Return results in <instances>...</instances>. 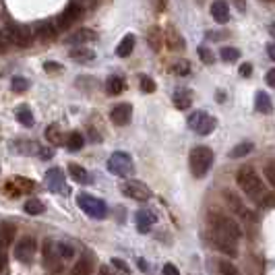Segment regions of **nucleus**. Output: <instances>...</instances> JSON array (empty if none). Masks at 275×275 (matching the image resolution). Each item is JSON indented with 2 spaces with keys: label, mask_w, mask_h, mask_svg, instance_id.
<instances>
[{
  "label": "nucleus",
  "mask_w": 275,
  "mask_h": 275,
  "mask_svg": "<svg viewBox=\"0 0 275 275\" xmlns=\"http://www.w3.org/2000/svg\"><path fill=\"white\" fill-rule=\"evenodd\" d=\"M236 182L238 187L244 191L246 197H250L253 201H261L267 193H265V182L259 178V174L255 172L253 166H242L236 172Z\"/></svg>",
  "instance_id": "1"
},
{
  "label": "nucleus",
  "mask_w": 275,
  "mask_h": 275,
  "mask_svg": "<svg viewBox=\"0 0 275 275\" xmlns=\"http://www.w3.org/2000/svg\"><path fill=\"white\" fill-rule=\"evenodd\" d=\"M189 166H191L193 176L197 178L207 176V172L213 166V151L209 147H195L189 155Z\"/></svg>",
  "instance_id": "2"
},
{
  "label": "nucleus",
  "mask_w": 275,
  "mask_h": 275,
  "mask_svg": "<svg viewBox=\"0 0 275 275\" xmlns=\"http://www.w3.org/2000/svg\"><path fill=\"white\" fill-rule=\"evenodd\" d=\"M209 223H211V230L213 232H217V234H221L225 238H230L234 242L242 236V230H240L238 221L232 219V217H225L221 213H211L209 215Z\"/></svg>",
  "instance_id": "3"
},
{
  "label": "nucleus",
  "mask_w": 275,
  "mask_h": 275,
  "mask_svg": "<svg viewBox=\"0 0 275 275\" xmlns=\"http://www.w3.org/2000/svg\"><path fill=\"white\" fill-rule=\"evenodd\" d=\"M77 205L79 207L89 215V217H94V219H104L108 215V207H106V203L96 199V197H91L87 193H81L77 195Z\"/></svg>",
  "instance_id": "4"
},
{
  "label": "nucleus",
  "mask_w": 275,
  "mask_h": 275,
  "mask_svg": "<svg viewBox=\"0 0 275 275\" xmlns=\"http://www.w3.org/2000/svg\"><path fill=\"white\" fill-rule=\"evenodd\" d=\"M189 126L197 132V134H211L217 126V120L211 116L209 112H203V110H195L191 116H189Z\"/></svg>",
  "instance_id": "5"
},
{
  "label": "nucleus",
  "mask_w": 275,
  "mask_h": 275,
  "mask_svg": "<svg viewBox=\"0 0 275 275\" xmlns=\"http://www.w3.org/2000/svg\"><path fill=\"white\" fill-rule=\"evenodd\" d=\"M108 170L114 174V176H120V178H126L132 174L134 166H132V157L124 151H116L112 153L110 159H108Z\"/></svg>",
  "instance_id": "6"
},
{
  "label": "nucleus",
  "mask_w": 275,
  "mask_h": 275,
  "mask_svg": "<svg viewBox=\"0 0 275 275\" xmlns=\"http://www.w3.org/2000/svg\"><path fill=\"white\" fill-rule=\"evenodd\" d=\"M43 267L52 275H56V273H60L64 269V263H62L60 255H58V246L50 238L43 242Z\"/></svg>",
  "instance_id": "7"
},
{
  "label": "nucleus",
  "mask_w": 275,
  "mask_h": 275,
  "mask_svg": "<svg viewBox=\"0 0 275 275\" xmlns=\"http://www.w3.org/2000/svg\"><path fill=\"white\" fill-rule=\"evenodd\" d=\"M122 195L128 197V199H134V201H147L151 199V189L141 180H124L122 187H120Z\"/></svg>",
  "instance_id": "8"
},
{
  "label": "nucleus",
  "mask_w": 275,
  "mask_h": 275,
  "mask_svg": "<svg viewBox=\"0 0 275 275\" xmlns=\"http://www.w3.org/2000/svg\"><path fill=\"white\" fill-rule=\"evenodd\" d=\"M35 253H37V244H35V240H33L31 236H23V238L17 242V246H15V257H17V261L25 263V265H29V263L33 261Z\"/></svg>",
  "instance_id": "9"
},
{
  "label": "nucleus",
  "mask_w": 275,
  "mask_h": 275,
  "mask_svg": "<svg viewBox=\"0 0 275 275\" xmlns=\"http://www.w3.org/2000/svg\"><path fill=\"white\" fill-rule=\"evenodd\" d=\"M11 43L19 45V48H27V45H31L33 41V31L25 25H9V35Z\"/></svg>",
  "instance_id": "10"
},
{
  "label": "nucleus",
  "mask_w": 275,
  "mask_h": 275,
  "mask_svg": "<svg viewBox=\"0 0 275 275\" xmlns=\"http://www.w3.org/2000/svg\"><path fill=\"white\" fill-rule=\"evenodd\" d=\"M81 15H83V7H81L79 3H71V5H68V7L64 9V13L60 15V19L54 23V25H56V29H58V31H64V29L71 27Z\"/></svg>",
  "instance_id": "11"
},
{
  "label": "nucleus",
  "mask_w": 275,
  "mask_h": 275,
  "mask_svg": "<svg viewBox=\"0 0 275 275\" xmlns=\"http://www.w3.org/2000/svg\"><path fill=\"white\" fill-rule=\"evenodd\" d=\"M45 187L52 193H60V195H68V187L64 180V172L60 168H52L45 172Z\"/></svg>",
  "instance_id": "12"
},
{
  "label": "nucleus",
  "mask_w": 275,
  "mask_h": 275,
  "mask_svg": "<svg viewBox=\"0 0 275 275\" xmlns=\"http://www.w3.org/2000/svg\"><path fill=\"white\" fill-rule=\"evenodd\" d=\"M130 118H132V106L130 104H118L110 112V120L116 126H126L130 122Z\"/></svg>",
  "instance_id": "13"
},
{
  "label": "nucleus",
  "mask_w": 275,
  "mask_h": 275,
  "mask_svg": "<svg viewBox=\"0 0 275 275\" xmlns=\"http://www.w3.org/2000/svg\"><path fill=\"white\" fill-rule=\"evenodd\" d=\"M211 242L215 244L217 250H221V253L227 255V257H236L238 255L236 242L230 240V238H225V236H221V234H217V232H213V230H211Z\"/></svg>",
  "instance_id": "14"
},
{
  "label": "nucleus",
  "mask_w": 275,
  "mask_h": 275,
  "mask_svg": "<svg viewBox=\"0 0 275 275\" xmlns=\"http://www.w3.org/2000/svg\"><path fill=\"white\" fill-rule=\"evenodd\" d=\"M98 39V33L94 31V29H87V27H83V29H79V31H75V33H71L66 37V43L68 45H85V43H89V41H96Z\"/></svg>",
  "instance_id": "15"
},
{
  "label": "nucleus",
  "mask_w": 275,
  "mask_h": 275,
  "mask_svg": "<svg viewBox=\"0 0 275 275\" xmlns=\"http://www.w3.org/2000/svg\"><path fill=\"white\" fill-rule=\"evenodd\" d=\"M155 221H157L155 213H153V211H147V209H143V211H136V215H134L136 230H139L141 234H147V232L151 230V225H153Z\"/></svg>",
  "instance_id": "16"
},
{
  "label": "nucleus",
  "mask_w": 275,
  "mask_h": 275,
  "mask_svg": "<svg viewBox=\"0 0 275 275\" xmlns=\"http://www.w3.org/2000/svg\"><path fill=\"white\" fill-rule=\"evenodd\" d=\"M223 199H225V203H227V207H230L234 213H238L240 217H246V207H244V203L240 201V197L234 193V191H230V189H225L223 191Z\"/></svg>",
  "instance_id": "17"
},
{
  "label": "nucleus",
  "mask_w": 275,
  "mask_h": 275,
  "mask_svg": "<svg viewBox=\"0 0 275 275\" xmlns=\"http://www.w3.org/2000/svg\"><path fill=\"white\" fill-rule=\"evenodd\" d=\"M7 189H9V191L15 189V197H17L19 193H31V191L35 189V182L29 180V178H23V176H15V178H11V182L7 185Z\"/></svg>",
  "instance_id": "18"
},
{
  "label": "nucleus",
  "mask_w": 275,
  "mask_h": 275,
  "mask_svg": "<svg viewBox=\"0 0 275 275\" xmlns=\"http://www.w3.org/2000/svg\"><path fill=\"white\" fill-rule=\"evenodd\" d=\"M33 35H37V37L43 39V41H50V39H54V37L58 35V29H56L54 23H50V21H41V23H37V25H35Z\"/></svg>",
  "instance_id": "19"
},
{
  "label": "nucleus",
  "mask_w": 275,
  "mask_h": 275,
  "mask_svg": "<svg viewBox=\"0 0 275 275\" xmlns=\"http://www.w3.org/2000/svg\"><path fill=\"white\" fill-rule=\"evenodd\" d=\"M211 15L217 23H221V25H225L227 21H230V5L227 3H221V0H217V3L211 5Z\"/></svg>",
  "instance_id": "20"
},
{
  "label": "nucleus",
  "mask_w": 275,
  "mask_h": 275,
  "mask_svg": "<svg viewBox=\"0 0 275 275\" xmlns=\"http://www.w3.org/2000/svg\"><path fill=\"white\" fill-rule=\"evenodd\" d=\"M45 139H48V143L50 145H54V147H58V145H64L66 143V139H64V132L60 130V126L58 124H50V126H45Z\"/></svg>",
  "instance_id": "21"
},
{
  "label": "nucleus",
  "mask_w": 275,
  "mask_h": 275,
  "mask_svg": "<svg viewBox=\"0 0 275 275\" xmlns=\"http://www.w3.org/2000/svg\"><path fill=\"white\" fill-rule=\"evenodd\" d=\"M255 108L259 114H271L273 112V102L271 98L265 94V91H257V96H255Z\"/></svg>",
  "instance_id": "22"
},
{
  "label": "nucleus",
  "mask_w": 275,
  "mask_h": 275,
  "mask_svg": "<svg viewBox=\"0 0 275 275\" xmlns=\"http://www.w3.org/2000/svg\"><path fill=\"white\" fill-rule=\"evenodd\" d=\"M68 174H71V178L75 182H79V185H89V182H91L89 172L83 166H79V164H71V166H68Z\"/></svg>",
  "instance_id": "23"
},
{
  "label": "nucleus",
  "mask_w": 275,
  "mask_h": 275,
  "mask_svg": "<svg viewBox=\"0 0 275 275\" xmlns=\"http://www.w3.org/2000/svg\"><path fill=\"white\" fill-rule=\"evenodd\" d=\"M15 240V225L13 223H3L0 225V250L11 246Z\"/></svg>",
  "instance_id": "24"
},
{
  "label": "nucleus",
  "mask_w": 275,
  "mask_h": 275,
  "mask_svg": "<svg viewBox=\"0 0 275 275\" xmlns=\"http://www.w3.org/2000/svg\"><path fill=\"white\" fill-rule=\"evenodd\" d=\"M68 56L77 62H89V60L96 58V52L91 48H85V45H79V48H73L71 52H68Z\"/></svg>",
  "instance_id": "25"
},
{
  "label": "nucleus",
  "mask_w": 275,
  "mask_h": 275,
  "mask_svg": "<svg viewBox=\"0 0 275 275\" xmlns=\"http://www.w3.org/2000/svg\"><path fill=\"white\" fill-rule=\"evenodd\" d=\"M166 43L170 45V50H185V39H182V35L174 27H168V31H166Z\"/></svg>",
  "instance_id": "26"
},
{
  "label": "nucleus",
  "mask_w": 275,
  "mask_h": 275,
  "mask_svg": "<svg viewBox=\"0 0 275 275\" xmlns=\"http://www.w3.org/2000/svg\"><path fill=\"white\" fill-rule=\"evenodd\" d=\"M15 118L23 124V126H33L35 118H33V112L29 110V106H19L15 110Z\"/></svg>",
  "instance_id": "27"
},
{
  "label": "nucleus",
  "mask_w": 275,
  "mask_h": 275,
  "mask_svg": "<svg viewBox=\"0 0 275 275\" xmlns=\"http://www.w3.org/2000/svg\"><path fill=\"white\" fill-rule=\"evenodd\" d=\"M172 102H174V106H176L178 110H189V108H191V104H193V98H191L189 91L178 89L176 94H174V98H172Z\"/></svg>",
  "instance_id": "28"
},
{
  "label": "nucleus",
  "mask_w": 275,
  "mask_h": 275,
  "mask_svg": "<svg viewBox=\"0 0 275 275\" xmlns=\"http://www.w3.org/2000/svg\"><path fill=\"white\" fill-rule=\"evenodd\" d=\"M124 87H126V83H124L122 77H110L106 81V91H108L110 96H120L122 91H124Z\"/></svg>",
  "instance_id": "29"
},
{
  "label": "nucleus",
  "mask_w": 275,
  "mask_h": 275,
  "mask_svg": "<svg viewBox=\"0 0 275 275\" xmlns=\"http://www.w3.org/2000/svg\"><path fill=\"white\" fill-rule=\"evenodd\" d=\"M132 48H134V35H124L122 37V41L118 43V48H116V56H120V58H126V56H130L132 54Z\"/></svg>",
  "instance_id": "30"
},
{
  "label": "nucleus",
  "mask_w": 275,
  "mask_h": 275,
  "mask_svg": "<svg viewBox=\"0 0 275 275\" xmlns=\"http://www.w3.org/2000/svg\"><path fill=\"white\" fill-rule=\"evenodd\" d=\"M91 271H94V261H91L87 255L81 257L73 267V275H89Z\"/></svg>",
  "instance_id": "31"
},
{
  "label": "nucleus",
  "mask_w": 275,
  "mask_h": 275,
  "mask_svg": "<svg viewBox=\"0 0 275 275\" xmlns=\"http://www.w3.org/2000/svg\"><path fill=\"white\" fill-rule=\"evenodd\" d=\"M85 145V139H83V134L81 132H71L66 136V147L68 151H81Z\"/></svg>",
  "instance_id": "32"
},
{
  "label": "nucleus",
  "mask_w": 275,
  "mask_h": 275,
  "mask_svg": "<svg viewBox=\"0 0 275 275\" xmlns=\"http://www.w3.org/2000/svg\"><path fill=\"white\" fill-rule=\"evenodd\" d=\"M253 149H255V143H250V141L238 143V145L230 151V157H232V159H236V157H244V155H248V153H253Z\"/></svg>",
  "instance_id": "33"
},
{
  "label": "nucleus",
  "mask_w": 275,
  "mask_h": 275,
  "mask_svg": "<svg viewBox=\"0 0 275 275\" xmlns=\"http://www.w3.org/2000/svg\"><path fill=\"white\" fill-rule=\"evenodd\" d=\"M219 58L225 60V62H236L240 58V50L232 48V45H223V48L219 50Z\"/></svg>",
  "instance_id": "34"
},
{
  "label": "nucleus",
  "mask_w": 275,
  "mask_h": 275,
  "mask_svg": "<svg viewBox=\"0 0 275 275\" xmlns=\"http://www.w3.org/2000/svg\"><path fill=\"white\" fill-rule=\"evenodd\" d=\"M25 213H29V215H39V213H43V203L39 201V199H29L27 203H25Z\"/></svg>",
  "instance_id": "35"
},
{
  "label": "nucleus",
  "mask_w": 275,
  "mask_h": 275,
  "mask_svg": "<svg viewBox=\"0 0 275 275\" xmlns=\"http://www.w3.org/2000/svg\"><path fill=\"white\" fill-rule=\"evenodd\" d=\"M11 89L15 91V94H23V91L29 89V81L25 77H13L11 81Z\"/></svg>",
  "instance_id": "36"
},
{
  "label": "nucleus",
  "mask_w": 275,
  "mask_h": 275,
  "mask_svg": "<svg viewBox=\"0 0 275 275\" xmlns=\"http://www.w3.org/2000/svg\"><path fill=\"white\" fill-rule=\"evenodd\" d=\"M172 71L176 75H180V77H187L191 73V62L189 60H178V62L172 64Z\"/></svg>",
  "instance_id": "37"
},
{
  "label": "nucleus",
  "mask_w": 275,
  "mask_h": 275,
  "mask_svg": "<svg viewBox=\"0 0 275 275\" xmlns=\"http://www.w3.org/2000/svg\"><path fill=\"white\" fill-rule=\"evenodd\" d=\"M217 267H219L221 275H240L238 267H236L234 263H230V261H219V263H217Z\"/></svg>",
  "instance_id": "38"
},
{
  "label": "nucleus",
  "mask_w": 275,
  "mask_h": 275,
  "mask_svg": "<svg viewBox=\"0 0 275 275\" xmlns=\"http://www.w3.org/2000/svg\"><path fill=\"white\" fill-rule=\"evenodd\" d=\"M147 39H149V45H151V50H159L162 48V35H159V29H151L149 31V35H147Z\"/></svg>",
  "instance_id": "39"
},
{
  "label": "nucleus",
  "mask_w": 275,
  "mask_h": 275,
  "mask_svg": "<svg viewBox=\"0 0 275 275\" xmlns=\"http://www.w3.org/2000/svg\"><path fill=\"white\" fill-rule=\"evenodd\" d=\"M197 54H199V58H201L205 64H213V62H215L213 52H211L209 48H205V45H199V48H197Z\"/></svg>",
  "instance_id": "40"
},
{
  "label": "nucleus",
  "mask_w": 275,
  "mask_h": 275,
  "mask_svg": "<svg viewBox=\"0 0 275 275\" xmlns=\"http://www.w3.org/2000/svg\"><path fill=\"white\" fill-rule=\"evenodd\" d=\"M139 85H141V89L145 91V94H153V91H155V81L149 75H141L139 77Z\"/></svg>",
  "instance_id": "41"
},
{
  "label": "nucleus",
  "mask_w": 275,
  "mask_h": 275,
  "mask_svg": "<svg viewBox=\"0 0 275 275\" xmlns=\"http://www.w3.org/2000/svg\"><path fill=\"white\" fill-rule=\"evenodd\" d=\"M56 246H58V255H60V259H73V257H75V248H73L71 244L60 242V244H56Z\"/></svg>",
  "instance_id": "42"
},
{
  "label": "nucleus",
  "mask_w": 275,
  "mask_h": 275,
  "mask_svg": "<svg viewBox=\"0 0 275 275\" xmlns=\"http://www.w3.org/2000/svg\"><path fill=\"white\" fill-rule=\"evenodd\" d=\"M263 174H265V180L269 182V185L275 187V162H267L265 168H263Z\"/></svg>",
  "instance_id": "43"
},
{
  "label": "nucleus",
  "mask_w": 275,
  "mask_h": 275,
  "mask_svg": "<svg viewBox=\"0 0 275 275\" xmlns=\"http://www.w3.org/2000/svg\"><path fill=\"white\" fill-rule=\"evenodd\" d=\"M11 39L7 37V35H3V33H0V54H7L9 50H11Z\"/></svg>",
  "instance_id": "44"
},
{
  "label": "nucleus",
  "mask_w": 275,
  "mask_h": 275,
  "mask_svg": "<svg viewBox=\"0 0 275 275\" xmlns=\"http://www.w3.org/2000/svg\"><path fill=\"white\" fill-rule=\"evenodd\" d=\"M259 203L263 205L265 209H269V207H275V195H265V197H263Z\"/></svg>",
  "instance_id": "45"
},
{
  "label": "nucleus",
  "mask_w": 275,
  "mask_h": 275,
  "mask_svg": "<svg viewBox=\"0 0 275 275\" xmlns=\"http://www.w3.org/2000/svg\"><path fill=\"white\" fill-rule=\"evenodd\" d=\"M43 68H45V73H58V71H62V66L58 62H45Z\"/></svg>",
  "instance_id": "46"
},
{
  "label": "nucleus",
  "mask_w": 275,
  "mask_h": 275,
  "mask_svg": "<svg viewBox=\"0 0 275 275\" xmlns=\"http://www.w3.org/2000/svg\"><path fill=\"white\" fill-rule=\"evenodd\" d=\"M162 275H180V271H178V267H174L172 263H168V265H164Z\"/></svg>",
  "instance_id": "47"
},
{
  "label": "nucleus",
  "mask_w": 275,
  "mask_h": 275,
  "mask_svg": "<svg viewBox=\"0 0 275 275\" xmlns=\"http://www.w3.org/2000/svg\"><path fill=\"white\" fill-rule=\"evenodd\" d=\"M112 263H114V267H118L120 271H124V273H128L130 269H128V265L122 261V259H112Z\"/></svg>",
  "instance_id": "48"
},
{
  "label": "nucleus",
  "mask_w": 275,
  "mask_h": 275,
  "mask_svg": "<svg viewBox=\"0 0 275 275\" xmlns=\"http://www.w3.org/2000/svg\"><path fill=\"white\" fill-rule=\"evenodd\" d=\"M39 155H41L43 159H50V157H54V149H50V147H41V149H39Z\"/></svg>",
  "instance_id": "49"
},
{
  "label": "nucleus",
  "mask_w": 275,
  "mask_h": 275,
  "mask_svg": "<svg viewBox=\"0 0 275 275\" xmlns=\"http://www.w3.org/2000/svg\"><path fill=\"white\" fill-rule=\"evenodd\" d=\"M265 81H267V85L275 87V68H271V71H267V75H265Z\"/></svg>",
  "instance_id": "50"
},
{
  "label": "nucleus",
  "mask_w": 275,
  "mask_h": 275,
  "mask_svg": "<svg viewBox=\"0 0 275 275\" xmlns=\"http://www.w3.org/2000/svg\"><path fill=\"white\" fill-rule=\"evenodd\" d=\"M7 269V253L5 250H0V271Z\"/></svg>",
  "instance_id": "51"
},
{
  "label": "nucleus",
  "mask_w": 275,
  "mask_h": 275,
  "mask_svg": "<svg viewBox=\"0 0 275 275\" xmlns=\"http://www.w3.org/2000/svg\"><path fill=\"white\" fill-rule=\"evenodd\" d=\"M250 71H253V68H250V64H248V62H246V64H242V66H240V73H242V75H244V77H248V75H250Z\"/></svg>",
  "instance_id": "52"
},
{
  "label": "nucleus",
  "mask_w": 275,
  "mask_h": 275,
  "mask_svg": "<svg viewBox=\"0 0 275 275\" xmlns=\"http://www.w3.org/2000/svg\"><path fill=\"white\" fill-rule=\"evenodd\" d=\"M267 54H269L271 60H275V43H269V45H267Z\"/></svg>",
  "instance_id": "53"
},
{
  "label": "nucleus",
  "mask_w": 275,
  "mask_h": 275,
  "mask_svg": "<svg viewBox=\"0 0 275 275\" xmlns=\"http://www.w3.org/2000/svg\"><path fill=\"white\" fill-rule=\"evenodd\" d=\"M236 9H240V11H244V9H246V5H244V3H236Z\"/></svg>",
  "instance_id": "54"
},
{
  "label": "nucleus",
  "mask_w": 275,
  "mask_h": 275,
  "mask_svg": "<svg viewBox=\"0 0 275 275\" xmlns=\"http://www.w3.org/2000/svg\"><path fill=\"white\" fill-rule=\"evenodd\" d=\"M139 267H141V269H143V271H147V265H145V261H143V259H141V261H139Z\"/></svg>",
  "instance_id": "55"
},
{
  "label": "nucleus",
  "mask_w": 275,
  "mask_h": 275,
  "mask_svg": "<svg viewBox=\"0 0 275 275\" xmlns=\"http://www.w3.org/2000/svg\"><path fill=\"white\" fill-rule=\"evenodd\" d=\"M100 275H112V273H110L108 269H102V271H100Z\"/></svg>",
  "instance_id": "56"
},
{
  "label": "nucleus",
  "mask_w": 275,
  "mask_h": 275,
  "mask_svg": "<svg viewBox=\"0 0 275 275\" xmlns=\"http://www.w3.org/2000/svg\"><path fill=\"white\" fill-rule=\"evenodd\" d=\"M271 33H273V37H275V25H271Z\"/></svg>",
  "instance_id": "57"
}]
</instances>
